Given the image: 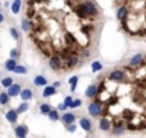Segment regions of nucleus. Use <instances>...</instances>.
I'll return each mask as SVG.
<instances>
[{
  "label": "nucleus",
  "mask_w": 146,
  "mask_h": 138,
  "mask_svg": "<svg viewBox=\"0 0 146 138\" xmlns=\"http://www.w3.org/2000/svg\"><path fill=\"white\" fill-rule=\"evenodd\" d=\"M88 112H90L91 116L98 118V116H100L101 112H103V106H101L99 102L90 103V105H88Z\"/></svg>",
  "instance_id": "f257e3e1"
},
{
  "label": "nucleus",
  "mask_w": 146,
  "mask_h": 138,
  "mask_svg": "<svg viewBox=\"0 0 146 138\" xmlns=\"http://www.w3.org/2000/svg\"><path fill=\"white\" fill-rule=\"evenodd\" d=\"M83 7H85V10L88 15H96L98 14V8L95 7V4H94L91 0H86V1L83 3Z\"/></svg>",
  "instance_id": "f03ea898"
},
{
  "label": "nucleus",
  "mask_w": 146,
  "mask_h": 138,
  "mask_svg": "<svg viewBox=\"0 0 146 138\" xmlns=\"http://www.w3.org/2000/svg\"><path fill=\"white\" fill-rule=\"evenodd\" d=\"M62 65H63V62H62V58H60L59 56H51V57H50V61H49V66H50L53 70H59V69H62Z\"/></svg>",
  "instance_id": "7ed1b4c3"
},
{
  "label": "nucleus",
  "mask_w": 146,
  "mask_h": 138,
  "mask_svg": "<svg viewBox=\"0 0 146 138\" xmlns=\"http://www.w3.org/2000/svg\"><path fill=\"white\" fill-rule=\"evenodd\" d=\"M62 121L64 124H67V125H72L76 121V115L72 112H66L64 115H62Z\"/></svg>",
  "instance_id": "20e7f679"
},
{
  "label": "nucleus",
  "mask_w": 146,
  "mask_h": 138,
  "mask_svg": "<svg viewBox=\"0 0 146 138\" xmlns=\"http://www.w3.org/2000/svg\"><path fill=\"white\" fill-rule=\"evenodd\" d=\"M109 77H110V80H114V81H121V80L124 79V72L121 71V70H114V71L110 72Z\"/></svg>",
  "instance_id": "39448f33"
},
{
  "label": "nucleus",
  "mask_w": 146,
  "mask_h": 138,
  "mask_svg": "<svg viewBox=\"0 0 146 138\" xmlns=\"http://www.w3.org/2000/svg\"><path fill=\"white\" fill-rule=\"evenodd\" d=\"M14 132H15V136L18 138H26V136L28 133V128L26 125H18L14 129Z\"/></svg>",
  "instance_id": "423d86ee"
},
{
  "label": "nucleus",
  "mask_w": 146,
  "mask_h": 138,
  "mask_svg": "<svg viewBox=\"0 0 146 138\" xmlns=\"http://www.w3.org/2000/svg\"><path fill=\"white\" fill-rule=\"evenodd\" d=\"M80 125H81V128L83 129V131H86V132H91L92 131V124H91V121H90V119H87V118H82L80 120Z\"/></svg>",
  "instance_id": "0eeeda50"
},
{
  "label": "nucleus",
  "mask_w": 146,
  "mask_h": 138,
  "mask_svg": "<svg viewBox=\"0 0 146 138\" xmlns=\"http://www.w3.org/2000/svg\"><path fill=\"white\" fill-rule=\"evenodd\" d=\"M21 84H18V83H15V84H13L12 87L8 89V94L10 96V97H15V96L21 94Z\"/></svg>",
  "instance_id": "6e6552de"
},
{
  "label": "nucleus",
  "mask_w": 146,
  "mask_h": 138,
  "mask_svg": "<svg viewBox=\"0 0 146 138\" xmlns=\"http://www.w3.org/2000/svg\"><path fill=\"white\" fill-rule=\"evenodd\" d=\"M33 84L36 85V87H48V79H46L45 76H42V75H37V76L33 79Z\"/></svg>",
  "instance_id": "1a4fd4ad"
},
{
  "label": "nucleus",
  "mask_w": 146,
  "mask_h": 138,
  "mask_svg": "<svg viewBox=\"0 0 146 138\" xmlns=\"http://www.w3.org/2000/svg\"><path fill=\"white\" fill-rule=\"evenodd\" d=\"M85 94H86V97H87V98L95 97V96L98 94V87H96V84L88 85L87 89H86V92H85Z\"/></svg>",
  "instance_id": "9d476101"
},
{
  "label": "nucleus",
  "mask_w": 146,
  "mask_h": 138,
  "mask_svg": "<svg viewBox=\"0 0 146 138\" xmlns=\"http://www.w3.org/2000/svg\"><path fill=\"white\" fill-rule=\"evenodd\" d=\"M5 118H7V120L9 121V123H15L18 119V112L17 110H12L10 108L9 111H7V114H5Z\"/></svg>",
  "instance_id": "9b49d317"
},
{
  "label": "nucleus",
  "mask_w": 146,
  "mask_h": 138,
  "mask_svg": "<svg viewBox=\"0 0 146 138\" xmlns=\"http://www.w3.org/2000/svg\"><path fill=\"white\" fill-rule=\"evenodd\" d=\"M56 93V88L53 87V85H48V87L44 88V92H42V97L44 98H49L51 96H54Z\"/></svg>",
  "instance_id": "f8f14e48"
},
{
  "label": "nucleus",
  "mask_w": 146,
  "mask_h": 138,
  "mask_svg": "<svg viewBox=\"0 0 146 138\" xmlns=\"http://www.w3.org/2000/svg\"><path fill=\"white\" fill-rule=\"evenodd\" d=\"M142 58H144V56H142L141 53H137L136 56H133L131 59H129V66H131V67L139 66V65L142 62Z\"/></svg>",
  "instance_id": "ddd939ff"
},
{
  "label": "nucleus",
  "mask_w": 146,
  "mask_h": 138,
  "mask_svg": "<svg viewBox=\"0 0 146 138\" xmlns=\"http://www.w3.org/2000/svg\"><path fill=\"white\" fill-rule=\"evenodd\" d=\"M32 97H33V92L30 88H26V89H23L21 92V98L23 101H30V100H32Z\"/></svg>",
  "instance_id": "4468645a"
},
{
  "label": "nucleus",
  "mask_w": 146,
  "mask_h": 138,
  "mask_svg": "<svg viewBox=\"0 0 146 138\" xmlns=\"http://www.w3.org/2000/svg\"><path fill=\"white\" fill-rule=\"evenodd\" d=\"M4 67H5L7 71H14V70L17 69V62H15V59L10 58V59H8V61L5 62Z\"/></svg>",
  "instance_id": "2eb2a0df"
},
{
  "label": "nucleus",
  "mask_w": 146,
  "mask_h": 138,
  "mask_svg": "<svg viewBox=\"0 0 146 138\" xmlns=\"http://www.w3.org/2000/svg\"><path fill=\"white\" fill-rule=\"evenodd\" d=\"M99 128H100V131H109L110 129V121L106 118H103L99 121Z\"/></svg>",
  "instance_id": "dca6fc26"
},
{
  "label": "nucleus",
  "mask_w": 146,
  "mask_h": 138,
  "mask_svg": "<svg viewBox=\"0 0 146 138\" xmlns=\"http://www.w3.org/2000/svg\"><path fill=\"white\" fill-rule=\"evenodd\" d=\"M21 5H22V1H21V0H14L13 4L10 5V9H12V12L14 13V14H17V13L21 10Z\"/></svg>",
  "instance_id": "f3484780"
},
{
  "label": "nucleus",
  "mask_w": 146,
  "mask_h": 138,
  "mask_svg": "<svg viewBox=\"0 0 146 138\" xmlns=\"http://www.w3.org/2000/svg\"><path fill=\"white\" fill-rule=\"evenodd\" d=\"M126 15H127V8L126 7H121L118 9V12H117V18L121 20V21H123L124 18H126Z\"/></svg>",
  "instance_id": "a211bd4d"
},
{
  "label": "nucleus",
  "mask_w": 146,
  "mask_h": 138,
  "mask_svg": "<svg viewBox=\"0 0 146 138\" xmlns=\"http://www.w3.org/2000/svg\"><path fill=\"white\" fill-rule=\"evenodd\" d=\"M40 111L44 115H49L51 112V107L49 106V103H41L40 105Z\"/></svg>",
  "instance_id": "6ab92c4d"
},
{
  "label": "nucleus",
  "mask_w": 146,
  "mask_h": 138,
  "mask_svg": "<svg viewBox=\"0 0 146 138\" xmlns=\"http://www.w3.org/2000/svg\"><path fill=\"white\" fill-rule=\"evenodd\" d=\"M1 85L4 88H8V89H9L10 87H12L13 85V79L10 76H8V77H4V79L1 80Z\"/></svg>",
  "instance_id": "aec40b11"
},
{
  "label": "nucleus",
  "mask_w": 146,
  "mask_h": 138,
  "mask_svg": "<svg viewBox=\"0 0 146 138\" xmlns=\"http://www.w3.org/2000/svg\"><path fill=\"white\" fill-rule=\"evenodd\" d=\"M77 83H78V76H72L69 79V85H71V92H74L76 90V87H77Z\"/></svg>",
  "instance_id": "412c9836"
},
{
  "label": "nucleus",
  "mask_w": 146,
  "mask_h": 138,
  "mask_svg": "<svg viewBox=\"0 0 146 138\" xmlns=\"http://www.w3.org/2000/svg\"><path fill=\"white\" fill-rule=\"evenodd\" d=\"M9 97L10 96L8 94V93H4V92L0 93V103H1L3 106H5L8 102H9Z\"/></svg>",
  "instance_id": "4be33fe9"
},
{
  "label": "nucleus",
  "mask_w": 146,
  "mask_h": 138,
  "mask_svg": "<svg viewBox=\"0 0 146 138\" xmlns=\"http://www.w3.org/2000/svg\"><path fill=\"white\" fill-rule=\"evenodd\" d=\"M66 41H67V44H68V45H72V44H76V43H77L76 38L72 35L71 32H67V34H66Z\"/></svg>",
  "instance_id": "5701e85b"
},
{
  "label": "nucleus",
  "mask_w": 146,
  "mask_h": 138,
  "mask_svg": "<svg viewBox=\"0 0 146 138\" xmlns=\"http://www.w3.org/2000/svg\"><path fill=\"white\" fill-rule=\"evenodd\" d=\"M91 69H92V72H98V71H100V70H103V65L99 61H95L91 63Z\"/></svg>",
  "instance_id": "b1692460"
},
{
  "label": "nucleus",
  "mask_w": 146,
  "mask_h": 138,
  "mask_svg": "<svg viewBox=\"0 0 146 138\" xmlns=\"http://www.w3.org/2000/svg\"><path fill=\"white\" fill-rule=\"evenodd\" d=\"M67 63H68V66H69V67L76 66V65L78 63V58H77V56H71V57L68 58V61H67Z\"/></svg>",
  "instance_id": "393cba45"
},
{
  "label": "nucleus",
  "mask_w": 146,
  "mask_h": 138,
  "mask_svg": "<svg viewBox=\"0 0 146 138\" xmlns=\"http://www.w3.org/2000/svg\"><path fill=\"white\" fill-rule=\"evenodd\" d=\"M27 110H28V103L27 102H23V103H21V105L18 106L17 112L18 114H22V112H25V111H27Z\"/></svg>",
  "instance_id": "a878e982"
},
{
  "label": "nucleus",
  "mask_w": 146,
  "mask_h": 138,
  "mask_svg": "<svg viewBox=\"0 0 146 138\" xmlns=\"http://www.w3.org/2000/svg\"><path fill=\"white\" fill-rule=\"evenodd\" d=\"M49 119H50L51 121H56L59 120V114L56 110H51V112L49 114Z\"/></svg>",
  "instance_id": "bb28decb"
},
{
  "label": "nucleus",
  "mask_w": 146,
  "mask_h": 138,
  "mask_svg": "<svg viewBox=\"0 0 146 138\" xmlns=\"http://www.w3.org/2000/svg\"><path fill=\"white\" fill-rule=\"evenodd\" d=\"M14 72L18 75H26L27 74V69H26L25 66H21L19 65V66H17V69L14 70Z\"/></svg>",
  "instance_id": "cd10ccee"
},
{
  "label": "nucleus",
  "mask_w": 146,
  "mask_h": 138,
  "mask_svg": "<svg viewBox=\"0 0 146 138\" xmlns=\"http://www.w3.org/2000/svg\"><path fill=\"white\" fill-rule=\"evenodd\" d=\"M22 28L25 31L30 30V28H31V22H30V21H28V20H23L22 21Z\"/></svg>",
  "instance_id": "c85d7f7f"
},
{
  "label": "nucleus",
  "mask_w": 146,
  "mask_h": 138,
  "mask_svg": "<svg viewBox=\"0 0 146 138\" xmlns=\"http://www.w3.org/2000/svg\"><path fill=\"white\" fill-rule=\"evenodd\" d=\"M124 132V127H114L113 128V134H121Z\"/></svg>",
  "instance_id": "c756f323"
},
{
  "label": "nucleus",
  "mask_w": 146,
  "mask_h": 138,
  "mask_svg": "<svg viewBox=\"0 0 146 138\" xmlns=\"http://www.w3.org/2000/svg\"><path fill=\"white\" fill-rule=\"evenodd\" d=\"M73 98L71 97V96H68V97H66V100H64V103H66L67 105V107H69L71 108V106H72V103H73Z\"/></svg>",
  "instance_id": "7c9ffc66"
},
{
  "label": "nucleus",
  "mask_w": 146,
  "mask_h": 138,
  "mask_svg": "<svg viewBox=\"0 0 146 138\" xmlns=\"http://www.w3.org/2000/svg\"><path fill=\"white\" fill-rule=\"evenodd\" d=\"M10 57H12L13 59L19 57V50H18V49H12V50H10Z\"/></svg>",
  "instance_id": "2f4dec72"
},
{
  "label": "nucleus",
  "mask_w": 146,
  "mask_h": 138,
  "mask_svg": "<svg viewBox=\"0 0 146 138\" xmlns=\"http://www.w3.org/2000/svg\"><path fill=\"white\" fill-rule=\"evenodd\" d=\"M81 105H82V101L81 100H74L73 101V103H72V106H71V108H77V107H80Z\"/></svg>",
  "instance_id": "473e14b6"
},
{
  "label": "nucleus",
  "mask_w": 146,
  "mask_h": 138,
  "mask_svg": "<svg viewBox=\"0 0 146 138\" xmlns=\"http://www.w3.org/2000/svg\"><path fill=\"white\" fill-rule=\"evenodd\" d=\"M33 15H35V9H33L32 7H28V9H27V18H32Z\"/></svg>",
  "instance_id": "72a5a7b5"
},
{
  "label": "nucleus",
  "mask_w": 146,
  "mask_h": 138,
  "mask_svg": "<svg viewBox=\"0 0 146 138\" xmlns=\"http://www.w3.org/2000/svg\"><path fill=\"white\" fill-rule=\"evenodd\" d=\"M10 34H12V36L15 39V40H18V39H19V35H18V31L15 30L14 27H12V28H10Z\"/></svg>",
  "instance_id": "f704fd0d"
},
{
  "label": "nucleus",
  "mask_w": 146,
  "mask_h": 138,
  "mask_svg": "<svg viewBox=\"0 0 146 138\" xmlns=\"http://www.w3.org/2000/svg\"><path fill=\"white\" fill-rule=\"evenodd\" d=\"M67 108H68V107H67L66 103H59V105H58V110L59 111H64V110H67Z\"/></svg>",
  "instance_id": "c9c22d12"
},
{
  "label": "nucleus",
  "mask_w": 146,
  "mask_h": 138,
  "mask_svg": "<svg viewBox=\"0 0 146 138\" xmlns=\"http://www.w3.org/2000/svg\"><path fill=\"white\" fill-rule=\"evenodd\" d=\"M68 132H76V125H73V124L72 125H69L68 127Z\"/></svg>",
  "instance_id": "e433bc0d"
},
{
  "label": "nucleus",
  "mask_w": 146,
  "mask_h": 138,
  "mask_svg": "<svg viewBox=\"0 0 146 138\" xmlns=\"http://www.w3.org/2000/svg\"><path fill=\"white\" fill-rule=\"evenodd\" d=\"M60 84H62V83H60V81H55V83H54V84H53V87L58 88V87H60Z\"/></svg>",
  "instance_id": "4c0bfd02"
},
{
  "label": "nucleus",
  "mask_w": 146,
  "mask_h": 138,
  "mask_svg": "<svg viewBox=\"0 0 146 138\" xmlns=\"http://www.w3.org/2000/svg\"><path fill=\"white\" fill-rule=\"evenodd\" d=\"M82 56H83V57H88V56H90V52H88V50H85V52L82 53Z\"/></svg>",
  "instance_id": "58836bf2"
}]
</instances>
